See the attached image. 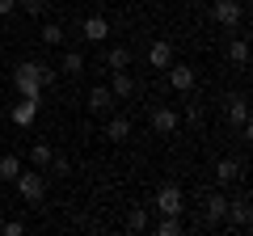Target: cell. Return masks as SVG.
<instances>
[{
    "instance_id": "6da1fadb",
    "label": "cell",
    "mask_w": 253,
    "mask_h": 236,
    "mask_svg": "<svg viewBox=\"0 0 253 236\" xmlns=\"http://www.w3.org/2000/svg\"><path fill=\"white\" fill-rule=\"evenodd\" d=\"M42 68L38 59H26V64H17V72H13V84H17L21 97H42Z\"/></svg>"
},
{
    "instance_id": "7a4b0ae2",
    "label": "cell",
    "mask_w": 253,
    "mask_h": 236,
    "mask_svg": "<svg viewBox=\"0 0 253 236\" xmlns=\"http://www.w3.org/2000/svg\"><path fill=\"white\" fill-rule=\"evenodd\" d=\"M13 186H17V194L26 202H42V194H46V182H42V173H38V169H30V173L21 169L17 177H13Z\"/></svg>"
},
{
    "instance_id": "3957f363",
    "label": "cell",
    "mask_w": 253,
    "mask_h": 236,
    "mask_svg": "<svg viewBox=\"0 0 253 236\" xmlns=\"http://www.w3.org/2000/svg\"><path fill=\"white\" fill-rule=\"evenodd\" d=\"M156 211H161V215H181V211H186V198H181L177 186H161V190H156Z\"/></svg>"
},
{
    "instance_id": "277c9868",
    "label": "cell",
    "mask_w": 253,
    "mask_h": 236,
    "mask_svg": "<svg viewBox=\"0 0 253 236\" xmlns=\"http://www.w3.org/2000/svg\"><path fill=\"white\" fill-rule=\"evenodd\" d=\"M165 72H169V84H173L177 93H190V89H194V80H199V76H194V68H190V64H177V59H173Z\"/></svg>"
},
{
    "instance_id": "5b68a950",
    "label": "cell",
    "mask_w": 253,
    "mask_h": 236,
    "mask_svg": "<svg viewBox=\"0 0 253 236\" xmlns=\"http://www.w3.org/2000/svg\"><path fill=\"white\" fill-rule=\"evenodd\" d=\"M241 13H245V9H241V0H215V4H211V17H215L219 26H228V30L241 21Z\"/></svg>"
},
{
    "instance_id": "8992f818",
    "label": "cell",
    "mask_w": 253,
    "mask_h": 236,
    "mask_svg": "<svg viewBox=\"0 0 253 236\" xmlns=\"http://www.w3.org/2000/svg\"><path fill=\"white\" fill-rule=\"evenodd\" d=\"M177 122H181V118H177V110H173V106H156L152 110V131H156V135H173Z\"/></svg>"
},
{
    "instance_id": "52a82bcc",
    "label": "cell",
    "mask_w": 253,
    "mask_h": 236,
    "mask_svg": "<svg viewBox=\"0 0 253 236\" xmlns=\"http://www.w3.org/2000/svg\"><path fill=\"white\" fill-rule=\"evenodd\" d=\"M203 219H207V224H224V219H228V194H207V202H203Z\"/></svg>"
},
{
    "instance_id": "ba28073f",
    "label": "cell",
    "mask_w": 253,
    "mask_h": 236,
    "mask_svg": "<svg viewBox=\"0 0 253 236\" xmlns=\"http://www.w3.org/2000/svg\"><path fill=\"white\" fill-rule=\"evenodd\" d=\"M13 122H17V127H34V118H38V97H21L17 106H13Z\"/></svg>"
},
{
    "instance_id": "9c48e42d",
    "label": "cell",
    "mask_w": 253,
    "mask_h": 236,
    "mask_svg": "<svg viewBox=\"0 0 253 236\" xmlns=\"http://www.w3.org/2000/svg\"><path fill=\"white\" fill-rule=\"evenodd\" d=\"M106 139H110V144H126V139H131V118H126V114H114V118L106 122Z\"/></svg>"
},
{
    "instance_id": "30bf717a",
    "label": "cell",
    "mask_w": 253,
    "mask_h": 236,
    "mask_svg": "<svg viewBox=\"0 0 253 236\" xmlns=\"http://www.w3.org/2000/svg\"><path fill=\"white\" fill-rule=\"evenodd\" d=\"M148 64H152L156 72H165V68L173 64V42H165V38H161V42H152V46H148Z\"/></svg>"
},
{
    "instance_id": "8fae6325",
    "label": "cell",
    "mask_w": 253,
    "mask_h": 236,
    "mask_svg": "<svg viewBox=\"0 0 253 236\" xmlns=\"http://www.w3.org/2000/svg\"><path fill=\"white\" fill-rule=\"evenodd\" d=\"M81 34L89 38V42H106V38H110V21H106V17H97V13H93V17H84Z\"/></svg>"
},
{
    "instance_id": "7c38bea8",
    "label": "cell",
    "mask_w": 253,
    "mask_h": 236,
    "mask_svg": "<svg viewBox=\"0 0 253 236\" xmlns=\"http://www.w3.org/2000/svg\"><path fill=\"white\" fill-rule=\"evenodd\" d=\"M215 182H219V186H232V182H241V164H236L232 156L215 160Z\"/></svg>"
},
{
    "instance_id": "4fadbf2b",
    "label": "cell",
    "mask_w": 253,
    "mask_h": 236,
    "mask_svg": "<svg viewBox=\"0 0 253 236\" xmlns=\"http://www.w3.org/2000/svg\"><path fill=\"white\" fill-rule=\"evenodd\" d=\"M110 106H114V93H110L106 84H93V89H89V110H93V114H106Z\"/></svg>"
},
{
    "instance_id": "5bb4252c",
    "label": "cell",
    "mask_w": 253,
    "mask_h": 236,
    "mask_svg": "<svg viewBox=\"0 0 253 236\" xmlns=\"http://www.w3.org/2000/svg\"><path fill=\"white\" fill-rule=\"evenodd\" d=\"M106 68L110 72H126V68H131V46H110L106 51Z\"/></svg>"
},
{
    "instance_id": "9a60e30c",
    "label": "cell",
    "mask_w": 253,
    "mask_h": 236,
    "mask_svg": "<svg viewBox=\"0 0 253 236\" xmlns=\"http://www.w3.org/2000/svg\"><path fill=\"white\" fill-rule=\"evenodd\" d=\"M228 215H232V224H236V228H249V219H253L249 198H232V202H228Z\"/></svg>"
},
{
    "instance_id": "2e32d148",
    "label": "cell",
    "mask_w": 253,
    "mask_h": 236,
    "mask_svg": "<svg viewBox=\"0 0 253 236\" xmlns=\"http://www.w3.org/2000/svg\"><path fill=\"white\" fill-rule=\"evenodd\" d=\"M110 93H114V97H131V93H135V80L126 72H114L110 76Z\"/></svg>"
},
{
    "instance_id": "e0dca14e",
    "label": "cell",
    "mask_w": 253,
    "mask_h": 236,
    "mask_svg": "<svg viewBox=\"0 0 253 236\" xmlns=\"http://www.w3.org/2000/svg\"><path fill=\"white\" fill-rule=\"evenodd\" d=\"M228 59H232L236 68H245L249 64V42H245V38H232V42H228Z\"/></svg>"
},
{
    "instance_id": "ac0fdd59",
    "label": "cell",
    "mask_w": 253,
    "mask_h": 236,
    "mask_svg": "<svg viewBox=\"0 0 253 236\" xmlns=\"http://www.w3.org/2000/svg\"><path fill=\"white\" fill-rule=\"evenodd\" d=\"M59 72L63 76H81L84 72V55L81 51H68V55H63V64H59Z\"/></svg>"
},
{
    "instance_id": "d6986e66",
    "label": "cell",
    "mask_w": 253,
    "mask_h": 236,
    "mask_svg": "<svg viewBox=\"0 0 253 236\" xmlns=\"http://www.w3.org/2000/svg\"><path fill=\"white\" fill-rule=\"evenodd\" d=\"M228 118H232L236 127H245V122H249V101H245V97H232V101H228Z\"/></svg>"
},
{
    "instance_id": "ffe728a7",
    "label": "cell",
    "mask_w": 253,
    "mask_h": 236,
    "mask_svg": "<svg viewBox=\"0 0 253 236\" xmlns=\"http://www.w3.org/2000/svg\"><path fill=\"white\" fill-rule=\"evenodd\" d=\"M21 173V156H0V182H13V177H17Z\"/></svg>"
},
{
    "instance_id": "44dd1931",
    "label": "cell",
    "mask_w": 253,
    "mask_h": 236,
    "mask_svg": "<svg viewBox=\"0 0 253 236\" xmlns=\"http://www.w3.org/2000/svg\"><path fill=\"white\" fill-rule=\"evenodd\" d=\"M51 144H34V152H30V164H34V169H51Z\"/></svg>"
},
{
    "instance_id": "7402d4cb",
    "label": "cell",
    "mask_w": 253,
    "mask_h": 236,
    "mask_svg": "<svg viewBox=\"0 0 253 236\" xmlns=\"http://www.w3.org/2000/svg\"><path fill=\"white\" fill-rule=\"evenodd\" d=\"M148 228V211L144 207H131L126 211V232H144Z\"/></svg>"
},
{
    "instance_id": "603a6c76",
    "label": "cell",
    "mask_w": 253,
    "mask_h": 236,
    "mask_svg": "<svg viewBox=\"0 0 253 236\" xmlns=\"http://www.w3.org/2000/svg\"><path fill=\"white\" fill-rule=\"evenodd\" d=\"M156 232H161V236H177L181 232V219L177 215H161V219H156Z\"/></svg>"
},
{
    "instance_id": "cb8c5ba5",
    "label": "cell",
    "mask_w": 253,
    "mask_h": 236,
    "mask_svg": "<svg viewBox=\"0 0 253 236\" xmlns=\"http://www.w3.org/2000/svg\"><path fill=\"white\" fill-rule=\"evenodd\" d=\"M38 38H42L46 46H59V42H63V30L55 26V21H46V26H42V34H38Z\"/></svg>"
},
{
    "instance_id": "d4e9b609",
    "label": "cell",
    "mask_w": 253,
    "mask_h": 236,
    "mask_svg": "<svg viewBox=\"0 0 253 236\" xmlns=\"http://www.w3.org/2000/svg\"><path fill=\"white\" fill-rule=\"evenodd\" d=\"M17 9H26V17H42V13H46V0H17Z\"/></svg>"
},
{
    "instance_id": "484cf974",
    "label": "cell",
    "mask_w": 253,
    "mask_h": 236,
    "mask_svg": "<svg viewBox=\"0 0 253 236\" xmlns=\"http://www.w3.org/2000/svg\"><path fill=\"white\" fill-rule=\"evenodd\" d=\"M68 169H72V160H68V156H51V173H59V177H63Z\"/></svg>"
},
{
    "instance_id": "4316f807",
    "label": "cell",
    "mask_w": 253,
    "mask_h": 236,
    "mask_svg": "<svg viewBox=\"0 0 253 236\" xmlns=\"http://www.w3.org/2000/svg\"><path fill=\"white\" fill-rule=\"evenodd\" d=\"M0 232H4V236H21V232H26V224H21V219H9Z\"/></svg>"
},
{
    "instance_id": "83f0119b",
    "label": "cell",
    "mask_w": 253,
    "mask_h": 236,
    "mask_svg": "<svg viewBox=\"0 0 253 236\" xmlns=\"http://www.w3.org/2000/svg\"><path fill=\"white\" fill-rule=\"evenodd\" d=\"M186 122H203V110L199 106H186Z\"/></svg>"
},
{
    "instance_id": "f1b7e54d",
    "label": "cell",
    "mask_w": 253,
    "mask_h": 236,
    "mask_svg": "<svg viewBox=\"0 0 253 236\" xmlns=\"http://www.w3.org/2000/svg\"><path fill=\"white\" fill-rule=\"evenodd\" d=\"M9 13H17V0H0V17H9Z\"/></svg>"
},
{
    "instance_id": "f546056e",
    "label": "cell",
    "mask_w": 253,
    "mask_h": 236,
    "mask_svg": "<svg viewBox=\"0 0 253 236\" xmlns=\"http://www.w3.org/2000/svg\"><path fill=\"white\" fill-rule=\"evenodd\" d=\"M46 4H59V0H46Z\"/></svg>"
}]
</instances>
